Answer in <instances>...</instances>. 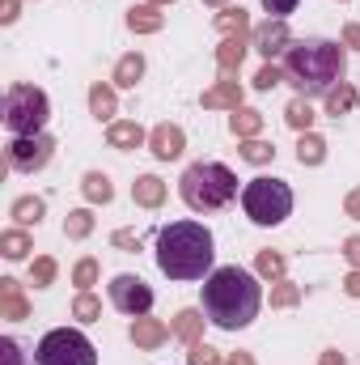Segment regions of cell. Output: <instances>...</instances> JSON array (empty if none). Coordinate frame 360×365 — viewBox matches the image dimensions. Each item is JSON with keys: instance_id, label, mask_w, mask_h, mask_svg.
I'll return each instance as SVG.
<instances>
[{"instance_id": "1", "label": "cell", "mask_w": 360, "mask_h": 365, "mask_svg": "<svg viewBox=\"0 0 360 365\" xmlns=\"http://www.w3.org/2000/svg\"><path fill=\"white\" fill-rule=\"evenodd\" d=\"M263 310V284L250 268H216V272L203 280V314L212 327L221 331H242L259 319Z\"/></svg>"}, {"instance_id": "2", "label": "cell", "mask_w": 360, "mask_h": 365, "mask_svg": "<svg viewBox=\"0 0 360 365\" xmlns=\"http://www.w3.org/2000/svg\"><path fill=\"white\" fill-rule=\"evenodd\" d=\"M348 51L331 38H297L284 51V81L301 98H327L335 86H344Z\"/></svg>"}, {"instance_id": "3", "label": "cell", "mask_w": 360, "mask_h": 365, "mask_svg": "<svg viewBox=\"0 0 360 365\" xmlns=\"http://www.w3.org/2000/svg\"><path fill=\"white\" fill-rule=\"evenodd\" d=\"M216 238L199 221H170L157 234V268L170 280H208L216 272Z\"/></svg>"}, {"instance_id": "4", "label": "cell", "mask_w": 360, "mask_h": 365, "mask_svg": "<svg viewBox=\"0 0 360 365\" xmlns=\"http://www.w3.org/2000/svg\"><path fill=\"white\" fill-rule=\"evenodd\" d=\"M179 195L191 212H221L238 200V175L225 162H191L179 179Z\"/></svg>"}, {"instance_id": "5", "label": "cell", "mask_w": 360, "mask_h": 365, "mask_svg": "<svg viewBox=\"0 0 360 365\" xmlns=\"http://www.w3.org/2000/svg\"><path fill=\"white\" fill-rule=\"evenodd\" d=\"M242 208L255 225L271 230V225L292 217V187L284 179H275V175H259V179H250L242 187Z\"/></svg>"}, {"instance_id": "6", "label": "cell", "mask_w": 360, "mask_h": 365, "mask_svg": "<svg viewBox=\"0 0 360 365\" xmlns=\"http://www.w3.org/2000/svg\"><path fill=\"white\" fill-rule=\"evenodd\" d=\"M51 119V102L38 86H9L4 93V132L9 136H38Z\"/></svg>"}, {"instance_id": "7", "label": "cell", "mask_w": 360, "mask_h": 365, "mask_svg": "<svg viewBox=\"0 0 360 365\" xmlns=\"http://www.w3.org/2000/svg\"><path fill=\"white\" fill-rule=\"evenodd\" d=\"M34 365H97V349L85 331L77 327H55L38 340Z\"/></svg>"}, {"instance_id": "8", "label": "cell", "mask_w": 360, "mask_h": 365, "mask_svg": "<svg viewBox=\"0 0 360 365\" xmlns=\"http://www.w3.org/2000/svg\"><path fill=\"white\" fill-rule=\"evenodd\" d=\"M51 158H55V140L47 132H38V136H13L9 149H4V162L17 175H38Z\"/></svg>"}, {"instance_id": "9", "label": "cell", "mask_w": 360, "mask_h": 365, "mask_svg": "<svg viewBox=\"0 0 360 365\" xmlns=\"http://www.w3.org/2000/svg\"><path fill=\"white\" fill-rule=\"evenodd\" d=\"M110 306H115L119 314H127V319H144V314L153 310V289H149L140 276L119 272L110 280Z\"/></svg>"}, {"instance_id": "10", "label": "cell", "mask_w": 360, "mask_h": 365, "mask_svg": "<svg viewBox=\"0 0 360 365\" xmlns=\"http://www.w3.org/2000/svg\"><path fill=\"white\" fill-rule=\"evenodd\" d=\"M255 47L271 60V56H280V51H288V47H292V34H288V26H284V21H275V17H271L268 26H259V30H255Z\"/></svg>"}, {"instance_id": "11", "label": "cell", "mask_w": 360, "mask_h": 365, "mask_svg": "<svg viewBox=\"0 0 360 365\" xmlns=\"http://www.w3.org/2000/svg\"><path fill=\"white\" fill-rule=\"evenodd\" d=\"M149 145H153V153H157L162 162H174V158L182 153V145H186V136H182L179 123H162V128H153Z\"/></svg>"}, {"instance_id": "12", "label": "cell", "mask_w": 360, "mask_h": 365, "mask_svg": "<svg viewBox=\"0 0 360 365\" xmlns=\"http://www.w3.org/2000/svg\"><path fill=\"white\" fill-rule=\"evenodd\" d=\"M106 140H110V149H136L144 140V128L136 119H119V123L106 128Z\"/></svg>"}, {"instance_id": "13", "label": "cell", "mask_w": 360, "mask_h": 365, "mask_svg": "<svg viewBox=\"0 0 360 365\" xmlns=\"http://www.w3.org/2000/svg\"><path fill=\"white\" fill-rule=\"evenodd\" d=\"M166 336H170V331H166L157 319H149V314H144V319H132V340H136L140 349H157Z\"/></svg>"}, {"instance_id": "14", "label": "cell", "mask_w": 360, "mask_h": 365, "mask_svg": "<svg viewBox=\"0 0 360 365\" xmlns=\"http://www.w3.org/2000/svg\"><path fill=\"white\" fill-rule=\"evenodd\" d=\"M132 200L144 204V208H157L166 200V182L157 179V175H144V179H136V187H132Z\"/></svg>"}, {"instance_id": "15", "label": "cell", "mask_w": 360, "mask_h": 365, "mask_svg": "<svg viewBox=\"0 0 360 365\" xmlns=\"http://www.w3.org/2000/svg\"><path fill=\"white\" fill-rule=\"evenodd\" d=\"M140 73H144V56L132 51V56H123V60L115 64V86H119V90H132V86L140 81Z\"/></svg>"}, {"instance_id": "16", "label": "cell", "mask_w": 360, "mask_h": 365, "mask_svg": "<svg viewBox=\"0 0 360 365\" xmlns=\"http://www.w3.org/2000/svg\"><path fill=\"white\" fill-rule=\"evenodd\" d=\"M297 162H301V166H322V162H327V140L314 136V132H305L301 145H297Z\"/></svg>"}, {"instance_id": "17", "label": "cell", "mask_w": 360, "mask_h": 365, "mask_svg": "<svg viewBox=\"0 0 360 365\" xmlns=\"http://www.w3.org/2000/svg\"><path fill=\"white\" fill-rule=\"evenodd\" d=\"M43 212H47V204H43L38 195H21V200H13V217H17V225H38Z\"/></svg>"}, {"instance_id": "18", "label": "cell", "mask_w": 360, "mask_h": 365, "mask_svg": "<svg viewBox=\"0 0 360 365\" xmlns=\"http://www.w3.org/2000/svg\"><path fill=\"white\" fill-rule=\"evenodd\" d=\"M284 119H288V128H297V132H309L314 128V110H309V98H292L288 102V110H284Z\"/></svg>"}, {"instance_id": "19", "label": "cell", "mask_w": 360, "mask_h": 365, "mask_svg": "<svg viewBox=\"0 0 360 365\" xmlns=\"http://www.w3.org/2000/svg\"><path fill=\"white\" fill-rule=\"evenodd\" d=\"M352 106H356V90H352L348 81H344V86H335V90L327 93V115H335V119H339V115H348Z\"/></svg>"}, {"instance_id": "20", "label": "cell", "mask_w": 360, "mask_h": 365, "mask_svg": "<svg viewBox=\"0 0 360 365\" xmlns=\"http://www.w3.org/2000/svg\"><path fill=\"white\" fill-rule=\"evenodd\" d=\"M110 195H115L110 179H106L102 170H90V175H85V200H90V204H110Z\"/></svg>"}, {"instance_id": "21", "label": "cell", "mask_w": 360, "mask_h": 365, "mask_svg": "<svg viewBox=\"0 0 360 365\" xmlns=\"http://www.w3.org/2000/svg\"><path fill=\"white\" fill-rule=\"evenodd\" d=\"M0 251H4V259H26L30 238H26L21 230H4V234H0Z\"/></svg>"}, {"instance_id": "22", "label": "cell", "mask_w": 360, "mask_h": 365, "mask_svg": "<svg viewBox=\"0 0 360 365\" xmlns=\"http://www.w3.org/2000/svg\"><path fill=\"white\" fill-rule=\"evenodd\" d=\"M127 26H132V30H162V13H157L153 4H140V9L127 13Z\"/></svg>"}, {"instance_id": "23", "label": "cell", "mask_w": 360, "mask_h": 365, "mask_svg": "<svg viewBox=\"0 0 360 365\" xmlns=\"http://www.w3.org/2000/svg\"><path fill=\"white\" fill-rule=\"evenodd\" d=\"M229 128H233L238 136H255V132L263 128V115H259V110H233Z\"/></svg>"}, {"instance_id": "24", "label": "cell", "mask_w": 360, "mask_h": 365, "mask_svg": "<svg viewBox=\"0 0 360 365\" xmlns=\"http://www.w3.org/2000/svg\"><path fill=\"white\" fill-rule=\"evenodd\" d=\"M90 106H93L97 119H110V115H115V93L106 90V86H93L90 90Z\"/></svg>"}, {"instance_id": "25", "label": "cell", "mask_w": 360, "mask_h": 365, "mask_svg": "<svg viewBox=\"0 0 360 365\" xmlns=\"http://www.w3.org/2000/svg\"><path fill=\"white\" fill-rule=\"evenodd\" d=\"M90 230H93L90 208H77V212H68V221H64V234H68V238H85Z\"/></svg>"}, {"instance_id": "26", "label": "cell", "mask_w": 360, "mask_h": 365, "mask_svg": "<svg viewBox=\"0 0 360 365\" xmlns=\"http://www.w3.org/2000/svg\"><path fill=\"white\" fill-rule=\"evenodd\" d=\"M73 310H77V319H81V323H93V319L102 314V306H97V297H93L90 289L77 297V306H73Z\"/></svg>"}, {"instance_id": "27", "label": "cell", "mask_w": 360, "mask_h": 365, "mask_svg": "<svg viewBox=\"0 0 360 365\" xmlns=\"http://www.w3.org/2000/svg\"><path fill=\"white\" fill-rule=\"evenodd\" d=\"M242 51H246V47H242L238 38H225V43H221V68H238V64H242Z\"/></svg>"}, {"instance_id": "28", "label": "cell", "mask_w": 360, "mask_h": 365, "mask_svg": "<svg viewBox=\"0 0 360 365\" xmlns=\"http://www.w3.org/2000/svg\"><path fill=\"white\" fill-rule=\"evenodd\" d=\"M0 284H4V310H9L13 319H21V314H26V302L17 297V280H0Z\"/></svg>"}, {"instance_id": "29", "label": "cell", "mask_w": 360, "mask_h": 365, "mask_svg": "<svg viewBox=\"0 0 360 365\" xmlns=\"http://www.w3.org/2000/svg\"><path fill=\"white\" fill-rule=\"evenodd\" d=\"M280 81H284V68H275V64H263V68H259V77H255V86H259V90H275Z\"/></svg>"}, {"instance_id": "30", "label": "cell", "mask_w": 360, "mask_h": 365, "mask_svg": "<svg viewBox=\"0 0 360 365\" xmlns=\"http://www.w3.org/2000/svg\"><path fill=\"white\" fill-rule=\"evenodd\" d=\"M259 4L268 9V13L275 17V21H284L288 13H297V4H301V0H259Z\"/></svg>"}, {"instance_id": "31", "label": "cell", "mask_w": 360, "mask_h": 365, "mask_svg": "<svg viewBox=\"0 0 360 365\" xmlns=\"http://www.w3.org/2000/svg\"><path fill=\"white\" fill-rule=\"evenodd\" d=\"M242 158H246V162H271V158H275V149L263 145V140H250V145L242 149Z\"/></svg>"}, {"instance_id": "32", "label": "cell", "mask_w": 360, "mask_h": 365, "mask_svg": "<svg viewBox=\"0 0 360 365\" xmlns=\"http://www.w3.org/2000/svg\"><path fill=\"white\" fill-rule=\"evenodd\" d=\"M259 272H263V276H284V255L263 251V255H259Z\"/></svg>"}, {"instance_id": "33", "label": "cell", "mask_w": 360, "mask_h": 365, "mask_svg": "<svg viewBox=\"0 0 360 365\" xmlns=\"http://www.w3.org/2000/svg\"><path fill=\"white\" fill-rule=\"evenodd\" d=\"M55 280V259H38L34 264V289H47Z\"/></svg>"}, {"instance_id": "34", "label": "cell", "mask_w": 360, "mask_h": 365, "mask_svg": "<svg viewBox=\"0 0 360 365\" xmlns=\"http://www.w3.org/2000/svg\"><path fill=\"white\" fill-rule=\"evenodd\" d=\"M199 323H203V319H199L195 310H182V314H179V323H174V331H179V336H186V340H191ZM191 344H195V340H191Z\"/></svg>"}, {"instance_id": "35", "label": "cell", "mask_w": 360, "mask_h": 365, "mask_svg": "<svg viewBox=\"0 0 360 365\" xmlns=\"http://www.w3.org/2000/svg\"><path fill=\"white\" fill-rule=\"evenodd\" d=\"M191 365H221V357H216V349H208V344H191Z\"/></svg>"}, {"instance_id": "36", "label": "cell", "mask_w": 360, "mask_h": 365, "mask_svg": "<svg viewBox=\"0 0 360 365\" xmlns=\"http://www.w3.org/2000/svg\"><path fill=\"white\" fill-rule=\"evenodd\" d=\"M238 98H242V93H233V86H216L212 93H203L208 106H221V102H233V106H238Z\"/></svg>"}, {"instance_id": "37", "label": "cell", "mask_w": 360, "mask_h": 365, "mask_svg": "<svg viewBox=\"0 0 360 365\" xmlns=\"http://www.w3.org/2000/svg\"><path fill=\"white\" fill-rule=\"evenodd\" d=\"M73 280H77L81 289H90L93 280H97V264H93V259H81V264H77V272H73Z\"/></svg>"}, {"instance_id": "38", "label": "cell", "mask_w": 360, "mask_h": 365, "mask_svg": "<svg viewBox=\"0 0 360 365\" xmlns=\"http://www.w3.org/2000/svg\"><path fill=\"white\" fill-rule=\"evenodd\" d=\"M221 30H229V34H233V30H246V13H242V9H225V13H221Z\"/></svg>"}, {"instance_id": "39", "label": "cell", "mask_w": 360, "mask_h": 365, "mask_svg": "<svg viewBox=\"0 0 360 365\" xmlns=\"http://www.w3.org/2000/svg\"><path fill=\"white\" fill-rule=\"evenodd\" d=\"M0 357H4V365H21V344L13 336H4L0 340Z\"/></svg>"}, {"instance_id": "40", "label": "cell", "mask_w": 360, "mask_h": 365, "mask_svg": "<svg viewBox=\"0 0 360 365\" xmlns=\"http://www.w3.org/2000/svg\"><path fill=\"white\" fill-rule=\"evenodd\" d=\"M271 302H275V306H292V302H297V289H292V284H280Z\"/></svg>"}, {"instance_id": "41", "label": "cell", "mask_w": 360, "mask_h": 365, "mask_svg": "<svg viewBox=\"0 0 360 365\" xmlns=\"http://www.w3.org/2000/svg\"><path fill=\"white\" fill-rule=\"evenodd\" d=\"M344 255H348V259L360 268V238H348V242H344Z\"/></svg>"}, {"instance_id": "42", "label": "cell", "mask_w": 360, "mask_h": 365, "mask_svg": "<svg viewBox=\"0 0 360 365\" xmlns=\"http://www.w3.org/2000/svg\"><path fill=\"white\" fill-rule=\"evenodd\" d=\"M0 21H4V26H13V21H17V0H4V13H0Z\"/></svg>"}, {"instance_id": "43", "label": "cell", "mask_w": 360, "mask_h": 365, "mask_svg": "<svg viewBox=\"0 0 360 365\" xmlns=\"http://www.w3.org/2000/svg\"><path fill=\"white\" fill-rule=\"evenodd\" d=\"M348 212H352V217H360V191H352V195H348Z\"/></svg>"}, {"instance_id": "44", "label": "cell", "mask_w": 360, "mask_h": 365, "mask_svg": "<svg viewBox=\"0 0 360 365\" xmlns=\"http://www.w3.org/2000/svg\"><path fill=\"white\" fill-rule=\"evenodd\" d=\"M344 38H348L352 47H360V26H348V34H344Z\"/></svg>"}, {"instance_id": "45", "label": "cell", "mask_w": 360, "mask_h": 365, "mask_svg": "<svg viewBox=\"0 0 360 365\" xmlns=\"http://www.w3.org/2000/svg\"><path fill=\"white\" fill-rule=\"evenodd\" d=\"M229 365H255V361H250L246 353H233V357H229Z\"/></svg>"}, {"instance_id": "46", "label": "cell", "mask_w": 360, "mask_h": 365, "mask_svg": "<svg viewBox=\"0 0 360 365\" xmlns=\"http://www.w3.org/2000/svg\"><path fill=\"white\" fill-rule=\"evenodd\" d=\"M322 365H348V361H344L339 353H327V357H322Z\"/></svg>"}, {"instance_id": "47", "label": "cell", "mask_w": 360, "mask_h": 365, "mask_svg": "<svg viewBox=\"0 0 360 365\" xmlns=\"http://www.w3.org/2000/svg\"><path fill=\"white\" fill-rule=\"evenodd\" d=\"M203 4H225V0H203Z\"/></svg>"}]
</instances>
